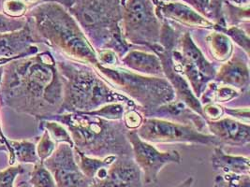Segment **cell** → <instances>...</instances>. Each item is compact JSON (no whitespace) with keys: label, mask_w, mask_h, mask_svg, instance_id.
<instances>
[{"label":"cell","mask_w":250,"mask_h":187,"mask_svg":"<svg viewBox=\"0 0 250 187\" xmlns=\"http://www.w3.org/2000/svg\"><path fill=\"white\" fill-rule=\"evenodd\" d=\"M62 99V80L50 51L14 59L4 66L1 105L41 121L57 114Z\"/></svg>","instance_id":"obj_1"},{"label":"cell","mask_w":250,"mask_h":187,"mask_svg":"<svg viewBox=\"0 0 250 187\" xmlns=\"http://www.w3.org/2000/svg\"><path fill=\"white\" fill-rule=\"evenodd\" d=\"M56 61L63 84V99L57 113L88 112L114 102L124 103L127 109H138L91 65L65 57Z\"/></svg>","instance_id":"obj_2"},{"label":"cell","mask_w":250,"mask_h":187,"mask_svg":"<svg viewBox=\"0 0 250 187\" xmlns=\"http://www.w3.org/2000/svg\"><path fill=\"white\" fill-rule=\"evenodd\" d=\"M35 29L47 46L65 57L95 66L97 52L68 10L56 2H44L27 11Z\"/></svg>","instance_id":"obj_3"},{"label":"cell","mask_w":250,"mask_h":187,"mask_svg":"<svg viewBox=\"0 0 250 187\" xmlns=\"http://www.w3.org/2000/svg\"><path fill=\"white\" fill-rule=\"evenodd\" d=\"M44 120L62 124L69 133L74 149L94 157L132 156L122 120H107L82 112L57 113Z\"/></svg>","instance_id":"obj_4"},{"label":"cell","mask_w":250,"mask_h":187,"mask_svg":"<svg viewBox=\"0 0 250 187\" xmlns=\"http://www.w3.org/2000/svg\"><path fill=\"white\" fill-rule=\"evenodd\" d=\"M68 11L96 52L112 50L121 58L132 49L122 34L120 0H75Z\"/></svg>","instance_id":"obj_5"},{"label":"cell","mask_w":250,"mask_h":187,"mask_svg":"<svg viewBox=\"0 0 250 187\" xmlns=\"http://www.w3.org/2000/svg\"><path fill=\"white\" fill-rule=\"evenodd\" d=\"M94 68L117 91L129 97L145 117L152 116L159 107L175 99V93L165 78L142 75L121 66L109 68L97 64Z\"/></svg>","instance_id":"obj_6"},{"label":"cell","mask_w":250,"mask_h":187,"mask_svg":"<svg viewBox=\"0 0 250 187\" xmlns=\"http://www.w3.org/2000/svg\"><path fill=\"white\" fill-rule=\"evenodd\" d=\"M161 25L154 0H125L122 5L121 30L130 46L150 49L158 44Z\"/></svg>","instance_id":"obj_7"},{"label":"cell","mask_w":250,"mask_h":187,"mask_svg":"<svg viewBox=\"0 0 250 187\" xmlns=\"http://www.w3.org/2000/svg\"><path fill=\"white\" fill-rule=\"evenodd\" d=\"M135 131L142 140L151 144L184 143L221 146L219 140L209 133L200 132L188 125L157 117H145L143 124Z\"/></svg>","instance_id":"obj_8"},{"label":"cell","mask_w":250,"mask_h":187,"mask_svg":"<svg viewBox=\"0 0 250 187\" xmlns=\"http://www.w3.org/2000/svg\"><path fill=\"white\" fill-rule=\"evenodd\" d=\"M126 139L131 147L132 158L141 169L146 185L155 184L165 166L182 162L181 154L177 150L159 151L153 144L142 140L135 130H127Z\"/></svg>","instance_id":"obj_9"},{"label":"cell","mask_w":250,"mask_h":187,"mask_svg":"<svg viewBox=\"0 0 250 187\" xmlns=\"http://www.w3.org/2000/svg\"><path fill=\"white\" fill-rule=\"evenodd\" d=\"M43 165L54 177L57 187H91L93 181L82 172L72 146L68 143L57 144L55 152Z\"/></svg>","instance_id":"obj_10"},{"label":"cell","mask_w":250,"mask_h":187,"mask_svg":"<svg viewBox=\"0 0 250 187\" xmlns=\"http://www.w3.org/2000/svg\"><path fill=\"white\" fill-rule=\"evenodd\" d=\"M26 17L22 29L0 34V58H23L39 53L36 43H43L35 29L31 17Z\"/></svg>","instance_id":"obj_11"},{"label":"cell","mask_w":250,"mask_h":187,"mask_svg":"<svg viewBox=\"0 0 250 187\" xmlns=\"http://www.w3.org/2000/svg\"><path fill=\"white\" fill-rule=\"evenodd\" d=\"M150 50L159 56L161 62L164 78L170 82L175 93V99L182 101L196 113L204 117L203 105L200 102L199 98L194 94L188 81L173 67L171 55L172 49L164 48L158 43L151 47Z\"/></svg>","instance_id":"obj_12"},{"label":"cell","mask_w":250,"mask_h":187,"mask_svg":"<svg viewBox=\"0 0 250 187\" xmlns=\"http://www.w3.org/2000/svg\"><path fill=\"white\" fill-rule=\"evenodd\" d=\"M250 56L243 50L233 51L231 56L217 70L214 81L230 86L240 93L250 90Z\"/></svg>","instance_id":"obj_13"},{"label":"cell","mask_w":250,"mask_h":187,"mask_svg":"<svg viewBox=\"0 0 250 187\" xmlns=\"http://www.w3.org/2000/svg\"><path fill=\"white\" fill-rule=\"evenodd\" d=\"M157 6V12L161 20H165L169 23H175L176 25L214 30L215 23L210 22L204 16L195 12L188 5L182 1L163 3L154 0Z\"/></svg>","instance_id":"obj_14"},{"label":"cell","mask_w":250,"mask_h":187,"mask_svg":"<svg viewBox=\"0 0 250 187\" xmlns=\"http://www.w3.org/2000/svg\"><path fill=\"white\" fill-rule=\"evenodd\" d=\"M91 187H144L143 174L132 156H117L105 179Z\"/></svg>","instance_id":"obj_15"},{"label":"cell","mask_w":250,"mask_h":187,"mask_svg":"<svg viewBox=\"0 0 250 187\" xmlns=\"http://www.w3.org/2000/svg\"><path fill=\"white\" fill-rule=\"evenodd\" d=\"M206 127L209 134L215 136L221 146H250V123H244L231 117H225L215 121L206 120Z\"/></svg>","instance_id":"obj_16"},{"label":"cell","mask_w":250,"mask_h":187,"mask_svg":"<svg viewBox=\"0 0 250 187\" xmlns=\"http://www.w3.org/2000/svg\"><path fill=\"white\" fill-rule=\"evenodd\" d=\"M120 66L142 75L164 78L161 62L154 53L130 49L120 58Z\"/></svg>","instance_id":"obj_17"},{"label":"cell","mask_w":250,"mask_h":187,"mask_svg":"<svg viewBox=\"0 0 250 187\" xmlns=\"http://www.w3.org/2000/svg\"><path fill=\"white\" fill-rule=\"evenodd\" d=\"M175 47L185 58L194 64L205 76L214 81L217 69L205 57V54L196 44L189 30L182 31Z\"/></svg>","instance_id":"obj_18"},{"label":"cell","mask_w":250,"mask_h":187,"mask_svg":"<svg viewBox=\"0 0 250 187\" xmlns=\"http://www.w3.org/2000/svg\"><path fill=\"white\" fill-rule=\"evenodd\" d=\"M211 163L215 170L225 174L250 175V157L227 153L223 146L215 147Z\"/></svg>","instance_id":"obj_19"},{"label":"cell","mask_w":250,"mask_h":187,"mask_svg":"<svg viewBox=\"0 0 250 187\" xmlns=\"http://www.w3.org/2000/svg\"><path fill=\"white\" fill-rule=\"evenodd\" d=\"M205 45L211 59L220 63L229 59L234 51L229 37L216 30L205 37Z\"/></svg>","instance_id":"obj_20"},{"label":"cell","mask_w":250,"mask_h":187,"mask_svg":"<svg viewBox=\"0 0 250 187\" xmlns=\"http://www.w3.org/2000/svg\"><path fill=\"white\" fill-rule=\"evenodd\" d=\"M9 148L7 151L10 152V165H13L14 161L23 164H35L41 162L37 154L36 145L28 140L13 141L8 140Z\"/></svg>","instance_id":"obj_21"},{"label":"cell","mask_w":250,"mask_h":187,"mask_svg":"<svg viewBox=\"0 0 250 187\" xmlns=\"http://www.w3.org/2000/svg\"><path fill=\"white\" fill-rule=\"evenodd\" d=\"M74 149V148H73ZM76 160L78 162L80 168L82 172L85 175L86 178L93 181L97 173L104 168H109L117 156L111 155L107 156L104 158H99V157H94V156H89L86 155L78 150L74 149Z\"/></svg>","instance_id":"obj_22"},{"label":"cell","mask_w":250,"mask_h":187,"mask_svg":"<svg viewBox=\"0 0 250 187\" xmlns=\"http://www.w3.org/2000/svg\"><path fill=\"white\" fill-rule=\"evenodd\" d=\"M223 13L227 26L250 24V7H237L224 2Z\"/></svg>","instance_id":"obj_23"},{"label":"cell","mask_w":250,"mask_h":187,"mask_svg":"<svg viewBox=\"0 0 250 187\" xmlns=\"http://www.w3.org/2000/svg\"><path fill=\"white\" fill-rule=\"evenodd\" d=\"M39 122H40L39 129L41 130H43V129L47 130L50 137L55 140L57 144L68 143L70 146L74 147L73 141L68 130L62 124L53 120H41Z\"/></svg>","instance_id":"obj_24"},{"label":"cell","mask_w":250,"mask_h":187,"mask_svg":"<svg viewBox=\"0 0 250 187\" xmlns=\"http://www.w3.org/2000/svg\"><path fill=\"white\" fill-rule=\"evenodd\" d=\"M228 36L231 41H234L248 56H250V30L243 25H230L217 30Z\"/></svg>","instance_id":"obj_25"},{"label":"cell","mask_w":250,"mask_h":187,"mask_svg":"<svg viewBox=\"0 0 250 187\" xmlns=\"http://www.w3.org/2000/svg\"><path fill=\"white\" fill-rule=\"evenodd\" d=\"M28 183L31 187H57L52 173L42 162L35 164Z\"/></svg>","instance_id":"obj_26"},{"label":"cell","mask_w":250,"mask_h":187,"mask_svg":"<svg viewBox=\"0 0 250 187\" xmlns=\"http://www.w3.org/2000/svg\"><path fill=\"white\" fill-rule=\"evenodd\" d=\"M126 110L127 108L124 103L114 102V103H109V104L102 106L101 108L91 112H82V113H86L92 116L101 117L103 119L115 121V120H122Z\"/></svg>","instance_id":"obj_27"},{"label":"cell","mask_w":250,"mask_h":187,"mask_svg":"<svg viewBox=\"0 0 250 187\" xmlns=\"http://www.w3.org/2000/svg\"><path fill=\"white\" fill-rule=\"evenodd\" d=\"M3 14L11 18H24L28 8L22 0H2L0 5Z\"/></svg>","instance_id":"obj_28"},{"label":"cell","mask_w":250,"mask_h":187,"mask_svg":"<svg viewBox=\"0 0 250 187\" xmlns=\"http://www.w3.org/2000/svg\"><path fill=\"white\" fill-rule=\"evenodd\" d=\"M42 131L43 134L40 138L38 144L36 145L37 154L42 163H43L49 156H51V154L55 152L57 146L55 140L50 137L48 131L45 129H43Z\"/></svg>","instance_id":"obj_29"},{"label":"cell","mask_w":250,"mask_h":187,"mask_svg":"<svg viewBox=\"0 0 250 187\" xmlns=\"http://www.w3.org/2000/svg\"><path fill=\"white\" fill-rule=\"evenodd\" d=\"M26 23V17L24 18H11L3 13H0V34L13 32L22 29Z\"/></svg>","instance_id":"obj_30"},{"label":"cell","mask_w":250,"mask_h":187,"mask_svg":"<svg viewBox=\"0 0 250 187\" xmlns=\"http://www.w3.org/2000/svg\"><path fill=\"white\" fill-rule=\"evenodd\" d=\"M25 172L23 166H12L3 171H0V187H14L13 184L17 176Z\"/></svg>","instance_id":"obj_31"},{"label":"cell","mask_w":250,"mask_h":187,"mask_svg":"<svg viewBox=\"0 0 250 187\" xmlns=\"http://www.w3.org/2000/svg\"><path fill=\"white\" fill-rule=\"evenodd\" d=\"M145 116L138 109H127L123 116V123L127 130H137L143 124Z\"/></svg>","instance_id":"obj_32"},{"label":"cell","mask_w":250,"mask_h":187,"mask_svg":"<svg viewBox=\"0 0 250 187\" xmlns=\"http://www.w3.org/2000/svg\"><path fill=\"white\" fill-rule=\"evenodd\" d=\"M225 0H210L211 10L213 13V23H215L214 30H219L220 28L227 27V23L224 18L223 5Z\"/></svg>","instance_id":"obj_33"},{"label":"cell","mask_w":250,"mask_h":187,"mask_svg":"<svg viewBox=\"0 0 250 187\" xmlns=\"http://www.w3.org/2000/svg\"><path fill=\"white\" fill-rule=\"evenodd\" d=\"M188 5L195 12L204 16L207 20L213 23V13L211 10L210 0H181Z\"/></svg>","instance_id":"obj_34"},{"label":"cell","mask_w":250,"mask_h":187,"mask_svg":"<svg viewBox=\"0 0 250 187\" xmlns=\"http://www.w3.org/2000/svg\"><path fill=\"white\" fill-rule=\"evenodd\" d=\"M99 64L104 67L114 68L120 66L119 56L112 50H102L97 52Z\"/></svg>","instance_id":"obj_35"},{"label":"cell","mask_w":250,"mask_h":187,"mask_svg":"<svg viewBox=\"0 0 250 187\" xmlns=\"http://www.w3.org/2000/svg\"><path fill=\"white\" fill-rule=\"evenodd\" d=\"M204 117L207 121H215L218 120L225 114L223 106L216 103H207L203 105Z\"/></svg>","instance_id":"obj_36"},{"label":"cell","mask_w":250,"mask_h":187,"mask_svg":"<svg viewBox=\"0 0 250 187\" xmlns=\"http://www.w3.org/2000/svg\"><path fill=\"white\" fill-rule=\"evenodd\" d=\"M223 110H224V113H227L229 117L244 123H250V108L249 107L231 109V108H227L223 106Z\"/></svg>","instance_id":"obj_37"},{"label":"cell","mask_w":250,"mask_h":187,"mask_svg":"<svg viewBox=\"0 0 250 187\" xmlns=\"http://www.w3.org/2000/svg\"><path fill=\"white\" fill-rule=\"evenodd\" d=\"M233 187H250V175L237 176L230 180Z\"/></svg>","instance_id":"obj_38"},{"label":"cell","mask_w":250,"mask_h":187,"mask_svg":"<svg viewBox=\"0 0 250 187\" xmlns=\"http://www.w3.org/2000/svg\"><path fill=\"white\" fill-rule=\"evenodd\" d=\"M225 2L237 7H250V0H225Z\"/></svg>","instance_id":"obj_39"},{"label":"cell","mask_w":250,"mask_h":187,"mask_svg":"<svg viewBox=\"0 0 250 187\" xmlns=\"http://www.w3.org/2000/svg\"><path fill=\"white\" fill-rule=\"evenodd\" d=\"M23 3L27 6L28 10L33 8L35 6L39 5V4H42V3H44L47 0H22Z\"/></svg>","instance_id":"obj_40"},{"label":"cell","mask_w":250,"mask_h":187,"mask_svg":"<svg viewBox=\"0 0 250 187\" xmlns=\"http://www.w3.org/2000/svg\"><path fill=\"white\" fill-rule=\"evenodd\" d=\"M15 58H6V57H2L0 58V83L2 81V77H3V72H4V66L6 64H8L9 62H11Z\"/></svg>","instance_id":"obj_41"},{"label":"cell","mask_w":250,"mask_h":187,"mask_svg":"<svg viewBox=\"0 0 250 187\" xmlns=\"http://www.w3.org/2000/svg\"><path fill=\"white\" fill-rule=\"evenodd\" d=\"M194 179L192 177H188L187 178L184 182H182L179 186L175 187H192L193 186Z\"/></svg>","instance_id":"obj_42"},{"label":"cell","mask_w":250,"mask_h":187,"mask_svg":"<svg viewBox=\"0 0 250 187\" xmlns=\"http://www.w3.org/2000/svg\"><path fill=\"white\" fill-rule=\"evenodd\" d=\"M0 139H1V141H2V144L5 147V150L7 151L8 148H9V142H8V140H6V138L3 136L2 132H1V128H0Z\"/></svg>","instance_id":"obj_43"},{"label":"cell","mask_w":250,"mask_h":187,"mask_svg":"<svg viewBox=\"0 0 250 187\" xmlns=\"http://www.w3.org/2000/svg\"><path fill=\"white\" fill-rule=\"evenodd\" d=\"M18 187H31V186H30V184L28 182L23 181V183H21Z\"/></svg>","instance_id":"obj_44"},{"label":"cell","mask_w":250,"mask_h":187,"mask_svg":"<svg viewBox=\"0 0 250 187\" xmlns=\"http://www.w3.org/2000/svg\"><path fill=\"white\" fill-rule=\"evenodd\" d=\"M159 2H163V3H168V2H175V1H181V0H156Z\"/></svg>","instance_id":"obj_45"},{"label":"cell","mask_w":250,"mask_h":187,"mask_svg":"<svg viewBox=\"0 0 250 187\" xmlns=\"http://www.w3.org/2000/svg\"><path fill=\"white\" fill-rule=\"evenodd\" d=\"M225 176V178H226V179H227V181H228V184H227V186H226V187H232V185H231V183H230V180H229V177H228L227 175H224Z\"/></svg>","instance_id":"obj_46"},{"label":"cell","mask_w":250,"mask_h":187,"mask_svg":"<svg viewBox=\"0 0 250 187\" xmlns=\"http://www.w3.org/2000/svg\"><path fill=\"white\" fill-rule=\"evenodd\" d=\"M121 1V5H123L124 4V2H125V0H120Z\"/></svg>","instance_id":"obj_47"}]
</instances>
